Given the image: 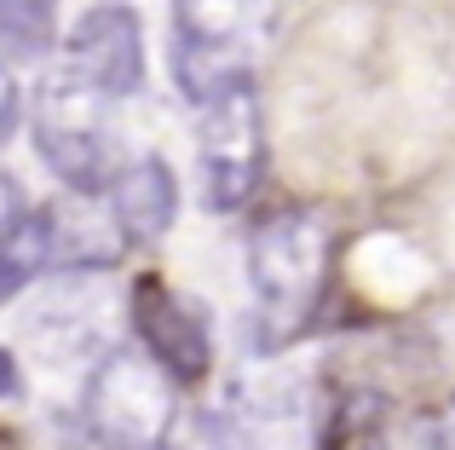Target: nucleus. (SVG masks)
<instances>
[{
    "label": "nucleus",
    "mask_w": 455,
    "mask_h": 450,
    "mask_svg": "<svg viewBox=\"0 0 455 450\" xmlns=\"http://www.w3.org/2000/svg\"><path fill=\"white\" fill-rule=\"evenodd\" d=\"M35 157L69 185V191H104L116 180V139H110V99L52 69L35 99Z\"/></svg>",
    "instance_id": "obj_3"
},
{
    "label": "nucleus",
    "mask_w": 455,
    "mask_h": 450,
    "mask_svg": "<svg viewBox=\"0 0 455 450\" xmlns=\"http://www.w3.org/2000/svg\"><path fill=\"white\" fill-rule=\"evenodd\" d=\"M52 6L58 0H0V41L41 46L52 35Z\"/></svg>",
    "instance_id": "obj_11"
},
{
    "label": "nucleus",
    "mask_w": 455,
    "mask_h": 450,
    "mask_svg": "<svg viewBox=\"0 0 455 450\" xmlns=\"http://www.w3.org/2000/svg\"><path fill=\"white\" fill-rule=\"evenodd\" d=\"M133 329H139V347H145L173 382H202V375H208V364H213L208 324H202L196 306H190L185 294H173L162 277H139Z\"/></svg>",
    "instance_id": "obj_7"
},
{
    "label": "nucleus",
    "mask_w": 455,
    "mask_h": 450,
    "mask_svg": "<svg viewBox=\"0 0 455 450\" xmlns=\"http://www.w3.org/2000/svg\"><path fill=\"white\" fill-rule=\"evenodd\" d=\"M323 277H329V225L317 208H277L248 237V283L259 301L266 341L283 347L300 335V324L317 312Z\"/></svg>",
    "instance_id": "obj_1"
},
{
    "label": "nucleus",
    "mask_w": 455,
    "mask_h": 450,
    "mask_svg": "<svg viewBox=\"0 0 455 450\" xmlns=\"http://www.w3.org/2000/svg\"><path fill=\"white\" fill-rule=\"evenodd\" d=\"M0 450H6V439H0Z\"/></svg>",
    "instance_id": "obj_15"
},
{
    "label": "nucleus",
    "mask_w": 455,
    "mask_h": 450,
    "mask_svg": "<svg viewBox=\"0 0 455 450\" xmlns=\"http://www.w3.org/2000/svg\"><path fill=\"white\" fill-rule=\"evenodd\" d=\"M52 243H58V214L52 208H18L0 225V301L23 294L46 266H52Z\"/></svg>",
    "instance_id": "obj_9"
},
{
    "label": "nucleus",
    "mask_w": 455,
    "mask_h": 450,
    "mask_svg": "<svg viewBox=\"0 0 455 450\" xmlns=\"http://www.w3.org/2000/svg\"><path fill=\"white\" fill-rule=\"evenodd\" d=\"M380 422H387V405L375 393H346L323 410L317 439H323V450H375Z\"/></svg>",
    "instance_id": "obj_10"
},
{
    "label": "nucleus",
    "mask_w": 455,
    "mask_h": 450,
    "mask_svg": "<svg viewBox=\"0 0 455 450\" xmlns=\"http://www.w3.org/2000/svg\"><path fill=\"white\" fill-rule=\"evenodd\" d=\"M104 191H110L116 225H122L133 243H156V237L173 225V214H179V185H173V173H167L162 157L122 162Z\"/></svg>",
    "instance_id": "obj_8"
},
{
    "label": "nucleus",
    "mask_w": 455,
    "mask_h": 450,
    "mask_svg": "<svg viewBox=\"0 0 455 450\" xmlns=\"http://www.w3.org/2000/svg\"><path fill=\"white\" fill-rule=\"evenodd\" d=\"M202 110V139H196V157H202V197L208 208L231 214L254 197L259 173H266V122H259V92L254 81L243 87H225L220 99L196 104Z\"/></svg>",
    "instance_id": "obj_5"
},
{
    "label": "nucleus",
    "mask_w": 455,
    "mask_h": 450,
    "mask_svg": "<svg viewBox=\"0 0 455 450\" xmlns=\"http://www.w3.org/2000/svg\"><path fill=\"white\" fill-rule=\"evenodd\" d=\"M23 208V197H18V185H12V173H0V225H6L12 214Z\"/></svg>",
    "instance_id": "obj_13"
},
{
    "label": "nucleus",
    "mask_w": 455,
    "mask_h": 450,
    "mask_svg": "<svg viewBox=\"0 0 455 450\" xmlns=\"http://www.w3.org/2000/svg\"><path fill=\"white\" fill-rule=\"evenodd\" d=\"M173 387L179 382L145 347H116L87 382V433L104 450H162L179 410Z\"/></svg>",
    "instance_id": "obj_4"
},
{
    "label": "nucleus",
    "mask_w": 455,
    "mask_h": 450,
    "mask_svg": "<svg viewBox=\"0 0 455 450\" xmlns=\"http://www.w3.org/2000/svg\"><path fill=\"white\" fill-rule=\"evenodd\" d=\"M64 69L76 81H87L92 92H104L110 104L139 92V81H145V29H139V12L116 6V0L110 6H92L69 29Z\"/></svg>",
    "instance_id": "obj_6"
},
{
    "label": "nucleus",
    "mask_w": 455,
    "mask_h": 450,
    "mask_svg": "<svg viewBox=\"0 0 455 450\" xmlns=\"http://www.w3.org/2000/svg\"><path fill=\"white\" fill-rule=\"evenodd\" d=\"M266 0H179L173 6V76L190 104L254 81V41Z\"/></svg>",
    "instance_id": "obj_2"
},
{
    "label": "nucleus",
    "mask_w": 455,
    "mask_h": 450,
    "mask_svg": "<svg viewBox=\"0 0 455 450\" xmlns=\"http://www.w3.org/2000/svg\"><path fill=\"white\" fill-rule=\"evenodd\" d=\"M12 393H18V358L0 347V398H12Z\"/></svg>",
    "instance_id": "obj_14"
},
{
    "label": "nucleus",
    "mask_w": 455,
    "mask_h": 450,
    "mask_svg": "<svg viewBox=\"0 0 455 450\" xmlns=\"http://www.w3.org/2000/svg\"><path fill=\"white\" fill-rule=\"evenodd\" d=\"M12 127H18V81H12V69L0 64V145L12 139Z\"/></svg>",
    "instance_id": "obj_12"
}]
</instances>
